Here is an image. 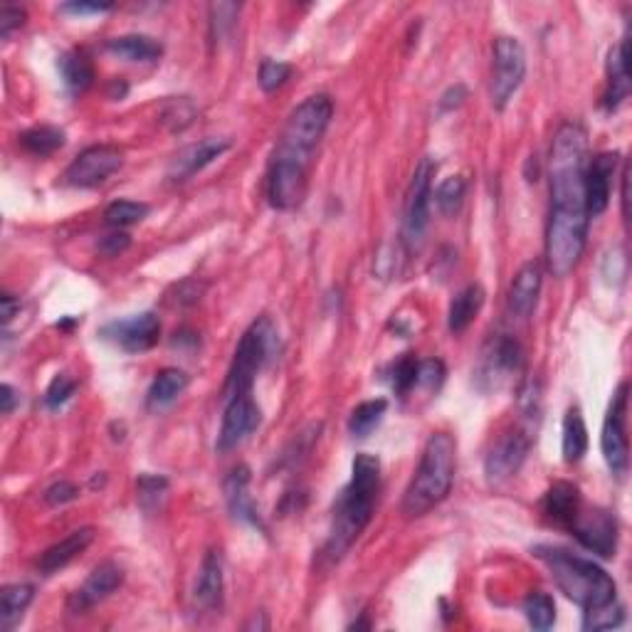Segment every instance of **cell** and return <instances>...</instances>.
I'll return each mask as SVG.
<instances>
[{"label":"cell","instance_id":"cell-1","mask_svg":"<svg viewBox=\"0 0 632 632\" xmlns=\"http://www.w3.org/2000/svg\"><path fill=\"white\" fill-rule=\"evenodd\" d=\"M586 131L568 121L553 136L549 158L551 210L546 225V262L553 277H568L586 250L588 223L586 208Z\"/></svg>","mask_w":632,"mask_h":632},{"label":"cell","instance_id":"cell-2","mask_svg":"<svg viewBox=\"0 0 632 632\" xmlns=\"http://www.w3.org/2000/svg\"><path fill=\"white\" fill-rule=\"evenodd\" d=\"M378 487H381V460L376 455L361 452L351 465L349 487L339 494L334 504V519H331L329 539L324 546L326 561L339 563L363 534L376 507Z\"/></svg>","mask_w":632,"mask_h":632},{"label":"cell","instance_id":"cell-3","mask_svg":"<svg viewBox=\"0 0 632 632\" xmlns=\"http://www.w3.org/2000/svg\"><path fill=\"white\" fill-rule=\"evenodd\" d=\"M534 556L546 563L558 591L566 593V598L581 605L583 610L618 600V586L598 563L558 546H536Z\"/></svg>","mask_w":632,"mask_h":632},{"label":"cell","instance_id":"cell-4","mask_svg":"<svg viewBox=\"0 0 632 632\" xmlns=\"http://www.w3.org/2000/svg\"><path fill=\"white\" fill-rule=\"evenodd\" d=\"M455 437L447 433L430 435L420 457L418 472L408 484L403 497V512L408 516H423L435 509L450 494L455 482Z\"/></svg>","mask_w":632,"mask_h":632},{"label":"cell","instance_id":"cell-5","mask_svg":"<svg viewBox=\"0 0 632 632\" xmlns=\"http://www.w3.org/2000/svg\"><path fill=\"white\" fill-rule=\"evenodd\" d=\"M331 117H334V102H331L329 94H314V97L304 99L289 114L287 126H284L282 136H279V144L272 158L297 163V166L304 168L312 166L314 149L324 139Z\"/></svg>","mask_w":632,"mask_h":632},{"label":"cell","instance_id":"cell-6","mask_svg":"<svg viewBox=\"0 0 632 632\" xmlns=\"http://www.w3.org/2000/svg\"><path fill=\"white\" fill-rule=\"evenodd\" d=\"M279 354V331L270 316H260L242 334L235 349L233 366H230L228 383H225V398L237 393H252L255 378L267 363Z\"/></svg>","mask_w":632,"mask_h":632},{"label":"cell","instance_id":"cell-7","mask_svg":"<svg viewBox=\"0 0 632 632\" xmlns=\"http://www.w3.org/2000/svg\"><path fill=\"white\" fill-rule=\"evenodd\" d=\"M437 171V163L430 156L415 168L413 178H410L408 193H405L403 205V228H400V240H403L405 250L418 252L425 242L430 223V198H433V178Z\"/></svg>","mask_w":632,"mask_h":632},{"label":"cell","instance_id":"cell-8","mask_svg":"<svg viewBox=\"0 0 632 632\" xmlns=\"http://www.w3.org/2000/svg\"><path fill=\"white\" fill-rule=\"evenodd\" d=\"M494 72H492V104L502 112L526 77V50L516 38L502 35L492 45Z\"/></svg>","mask_w":632,"mask_h":632},{"label":"cell","instance_id":"cell-9","mask_svg":"<svg viewBox=\"0 0 632 632\" xmlns=\"http://www.w3.org/2000/svg\"><path fill=\"white\" fill-rule=\"evenodd\" d=\"M628 383H620L615 391L613 403H610L608 415H605L603 433H600V450H603L605 462L610 472L618 479L628 474L630 465V445H628Z\"/></svg>","mask_w":632,"mask_h":632},{"label":"cell","instance_id":"cell-10","mask_svg":"<svg viewBox=\"0 0 632 632\" xmlns=\"http://www.w3.org/2000/svg\"><path fill=\"white\" fill-rule=\"evenodd\" d=\"M124 163V154L117 146H89L67 166L65 183L72 188H97L107 181L112 173H117Z\"/></svg>","mask_w":632,"mask_h":632},{"label":"cell","instance_id":"cell-11","mask_svg":"<svg viewBox=\"0 0 632 632\" xmlns=\"http://www.w3.org/2000/svg\"><path fill=\"white\" fill-rule=\"evenodd\" d=\"M102 339L117 344L126 354H144V351L154 349L161 336V319L154 312H141L126 319L109 321L102 326Z\"/></svg>","mask_w":632,"mask_h":632},{"label":"cell","instance_id":"cell-12","mask_svg":"<svg viewBox=\"0 0 632 632\" xmlns=\"http://www.w3.org/2000/svg\"><path fill=\"white\" fill-rule=\"evenodd\" d=\"M262 423V410L252 393L230 395L218 435V452H230L247 440Z\"/></svg>","mask_w":632,"mask_h":632},{"label":"cell","instance_id":"cell-13","mask_svg":"<svg viewBox=\"0 0 632 632\" xmlns=\"http://www.w3.org/2000/svg\"><path fill=\"white\" fill-rule=\"evenodd\" d=\"M573 536L578 539V544L591 553L610 558L618 551V519L615 514H610L608 509H593V512H578L576 521L571 524Z\"/></svg>","mask_w":632,"mask_h":632},{"label":"cell","instance_id":"cell-14","mask_svg":"<svg viewBox=\"0 0 632 632\" xmlns=\"http://www.w3.org/2000/svg\"><path fill=\"white\" fill-rule=\"evenodd\" d=\"M309 186V168L297 163L272 158L270 173H267V198L277 210H294L302 205Z\"/></svg>","mask_w":632,"mask_h":632},{"label":"cell","instance_id":"cell-15","mask_svg":"<svg viewBox=\"0 0 632 632\" xmlns=\"http://www.w3.org/2000/svg\"><path fill=\"white\" fill-rule=\"evenodd\" d=\"M531 447V433L529 430H514L507 433L497 445L489 450L487 462H484V472H487L489 482H504L512 474H516L524 465L526 455Z\"/></svg>","mask_w":632,"mask_h":632},{"label":"cell","instance_id":"cell-16","mask_svg":"<svg viewBox=\"0 0 632 632\" xmlns=\"http://www.w3.org/2000/svg\"><path fill=\"white\" fill-rule=\"evenodd\" d=\"M618 151H603L586 166V208L591 218H598L610 203L613 178L618 171Z\"/></svg>","mask_w":632,"mask_h":632},{"label":"cell","instance_id":"cell-17","mask_svg":"<svg viewBox=\"0 0 632 632\" xmlns=\"http://www.w3.org/2000/svg\"><path fill=\"white\" fill-rule=\"evenodd\" d=\"M121 583H124V571H121L117 563H102V566L94 568L87 576V581L72 593L67 608H70V613H84V610L94 608L97 603L107 600Z\"/></svg>","mask_w":632,"mask_h":632},{"label":"cell","instance_id":"cell-18","mask_svg":"<svg viewBox=\"0 0 632 632\" xmlns=\"http://www.w3.org/2000/svg\"><path fill=\"white\" fill-rule=\"evenodd\" d=\"M228 149L230 139H203L198 144L186 146V149L173 156L171 166H168V178L173 183L188 181V178L196 176L205 166H210L215 158L223 156Z\"/></svg>","mask_w":632,"mask_h":632},{"label":"cell","instance_id":"cell-19","mask_svg":"<svg viewBox=\"0 0 632 632\" xmlns=\"http://www.w3.org/2000/svg\"><path fill=\"white\" fill-rule=\"evenodd\" d=\"M541 284H544V270L539 262L529 260L526 265H521V270L512 279V287H509V312L516 319H529L539 302Z\"/></svg>","mask_w":632,"mask_h":632},{"label":"cell","instance_id":"cell-20","mask_svg":"<svg viewBox=\"0 0 632 632\" xmlns=\"http://www.w3.org/2000/svg\"><path fill=\"white\" fill-rule=\"evenodd\" d=\"M250 467L247 465H237L228 472L223 482V492H225V502H228L230 514L235 516L237 521H245V524L260 526L265 531V524H262L260 512L255 509L250 497Z\"/></svg>","mask_w":632,"mask_h":632},{"label":"cell","instance_id":"cell-21","mask_svg":"<svg viewBox=\"0 0 632 632\" xmlns=\"http://www.w3.org/2000/svg\"><path fill=\"white\" fill-rule=\"evenodd\" d=\"M630 94V67H628V38H623L608 55V84L603 92V109L615 112Z\"/></svg>","mask_w":632,"mask_h":632},{"label":"cell","instance_id":"cell-22","mask_svg":"<svg viewBox=\"0 0 632 632\" xmlns=\"http://www.w3.org/2000/svg\"><path fill=\"white\" fill-rule=\"evenodd\" d=\"M94 536H97L94 526H82V529L72 531V534H67L65 539L57 541L55 546H50V549L42 553L40 563H38L42 576H52V573L65 568L70 561H75L79 553H84L89 549Z\"/></svg>","mask_w":632,"mask_h":632},{"label":"cell","instance_id":"cell-23","mask_svg":"<svg viewBox=\"0 0 632 632\" xmlns=\"http://www.w3.org/2000/svg\"><path fill=\"white\" fill-rule=\"evenodd\" d=\"M521 366H524V351H521L519 341L504 334L489 346V354L484 356L482 363V376L492 378V381H504V378L519 373Z\"/></svg>","mask_w":632,"mask_h":632},{"label":"cell","instance_id":"cell-24","mask_svg":"<svg viewBox=\"0 0 632 632\" xmlns=\"http://www.w3.org/2000/svg\"><path fill=\"white\" fill-rule=\"evenodd\" d=\"M223 586V558H220V551H208L203 558V566H200L193 598L200 608L215 610L223 603Z\"/></svg>","mask_w":632,"mask_h":632},{"label":"cell","instance_id":"cell-25","mask_svg":"<svg viewBox=\"0 0 632 632\" xmlns=\"http://www.w3.org/2000/svg\"><path fill=\"white\" fill-rule=\"evenodd\" d=\"M541 509H544V514L549 516L553 524L563 526V529H571L578 512H581V492H578L576 484L556 482L549 492H546Z\"/></svg>","mask_w":632,"mask_h":632},{"label":"cell","instance_id":"cell-26","mask_svg":"<svg viewBox=\"0 0 632 632\" xmlns=\"http://www.w3.org/2000/svg\"><path fill=\"white\" fill-rule=\"evenodd\" d=\"M484 297L487 294L479 284H467L462 292H457V297L450 304V312H447V326H450L452 334H462L477 319V314L484 307Z\"/></svg>","mask_w":632,"mask_h":632},{"label":"cell","instance_id":"cell-27","mask_svg":"<svg viewBox=\"0 0 632 632\" xmlns=\"http://www.w3.org/2000/svg\"><path fill=\"white\" fill-rule=\"evenodd\" d=\"M57 70H60L62 82L70 92L82 94L92 87L94 82V65L89 60L87 52L82 50H70V52H62L57 57Z\"/></svg>","mask_w":632,"mask_h":632},{"label":"cell","instance_id":"cell-28","mask_svg":"<svg viewBox=\"0 0 632 632\" xmlns=\"http://www.w3.org/2000/svg\"><path fill=\"white\" fill-rule=\"evenodd\" d=\"M188 376L178 368H163L161 373H156L154 383H151L149 395H146V405L149 410H163L168 405H173L178 400V395L188 388Z\"/></svg>","mask_w":632,"mask_h":632},{"label":"cell","instance_id":"cell-29","mask_svg":"<svg viewBox=\"0 0 632 632\" xmlns=\"http://www.w3.org/2000/svg\"><path fill=\"white\" fill-rule=\"evenodd\" d=\"M563 460L568 465H576L583 460L588 452V428L583 420L581 408H568L566 418H563V437H561Z\"/></svg>","mask_w":632,"mask_h":632},{"label":"cell","instance_id":"cell-30","mask_svg":"<svg viewBox=\"0 0 632 632\" xmlns=\"http://www.w3.org/2000/svg\"><path fill=\"white\" fill-rule=\"evenodd\" d=\"M107 50L129 62H156L163 55V45L151 35H121L107 42Z\"/></svg>","mask_w":632,"mask_h":632},{"label":"cell","instance_id":"cell-31","mask_svg":"<svg viewBox=\"0 0 632 632\" xmlns=\"http://www.w3.org/2000/svg\"><path fill=\"white\" fill-rule=\"evenodd\" d=\"M35 588L30 583H13L3 588V613H0V625L5 632H10L23 620L25 610L33 603Z\"/></svg>","mask_w":632,"mask_h":632},{"label":"cell","instance_id":"cell-32","mask_svg":"<svg viewBox=\"0 0 632 632\" xmlns=\"http://www.w3.org/2000/svg\"><path fill=\"white\" fill-rule=\"evenodd\" d=\"M386 410H388L386 398L366 400V403L356 405L354 413H351V418H349V433L354 437H368L373 430L378 428V425H381Z\"/></svg>","mask_w":632,"mask_h":632},{"label":"cell","instance_id":"cell-33","mask_svg":"<svg viewBox=\"0 0 632 632\" xmlns=\"http://www.w3.org/2000/svg\"><path fill=\"white\" fill-rule=\"evenodd\" d=\"M20 144L33 156H50L65 146V131L57 126H35L20 134Z\"/></svg>","mask_w":632,"mask_h":632},{"label":"cell","instance_id":"cell-34","mask_svg":"<svg viewBox=\"0 0 632 632\" xmlns=\"http://www.w3.org/2000/svg\"><path fill=\"white\" fill-rule=\"evenodd\" d=\"M524 613L534 630H551L553 623H556V605H553V598L549 593H531L529 598L524 600Z\"/></svg>","mask_w":632,"mask_h":632},{"label":"cell","instance_id":"cell-35","mask_svg":"<svg viewBox=\"0 0 632 632\" xmlns=\"http://www.w3.org/2000/svg\"><path fill=\"white\" fill-rule=\"evenodd\" d=\"M625 623V608L618 600H610V603L598 605V608L586 610L583 615V630H615Z\"/></svg>","mask_w":632,"mask_h":632},{"label":"cell","instance_id":"cell-36","mask_svg":"<svg viewBox=\"0 0 632 632\" xmlns=\"http://www.w3.org/2000/svg\"><path fill=\"white\" fill-rule=\"evenodd\" d=\"M149 210V205L139 203V200H114L107 208V213H104V220H107V225H112V228L121 230L129 228V225L141 223V220L149 215Z\"/></svg>","mask_w":632,"mask_h":632},{"label":"cell","instance_id":"cell-37","mask_svg":"<svg viewBox=\"0 0 632 632\" xmlns=\"http://www.w3.org/2000/svg\"><path fill=\"white\" fill-rule=\"evenodd\" d=\"M465 191H467V183L462 181L460 176H450L435 188V203L437 208L442 210L445 215H452L460 210L462 200H465Z\"/></svg>","mask_w":632,"mask_h":632},{"label":"cell","instance_id":"cell-38","mask_svg":"<svg viewBox=\"0 0 632 632\" xmlns=\"http://www.w3.org/2000/svg\"><path fill=\"white\" fill-rule=\"evenodd\" d=\"M136 489H139V504L146 512H154V509L161 504V499L166 497L168 492V479L161 477V474H144L136 482Z\"/></svg>","mask_w":632,"mask_h":632},{"label":"cell","instance_id":"cell-39","mask_svg":"<svg viewBox=\"0 0 632 632\" xmlns=\"http://www.w3.org/2000/svg\"><path fill=\"white\" fill-rule=\"evenodd\" d=\"M418 363L420 361L413 354H405L393 366V388L400 398L408 395L415 386H418Z\"/></svg>","mask_w":632,"mask_h":632},{"label":"cell","instance_id":"cell-40","mask_svg":"<svg viewBox=\"0 0 632 632\" xmlns=\"http://www.w3.org/2000/svg\"><path fill=\"white\" fill-rule=\"evenodd\" d=\"M240 5L235 3H213L210 5V30H213L215 40H223L225 35L233 30Z\"/></svg>","mask_w":632,"mask_h":632},{"label":"cell","instance_id":"cell-41","mask_svg":"<svg viewBox=\"0 0 632 632\" xmlns=\"http://www.w3.org/2000/svg\"><path fill=\"white\" fill-rule=\"evenodd\" d=\"M292 77V67L282 60H265L260 65V75H257V82L265 92H277L279 87L287 84V79Z\"/></svg>","mask_w":632,"mask_h":632},{"label":"cell","instance_id":"cell-42","mask_svg":"<svg viewBox=\"0 0 632 632\" xmlns=\"http://www.w3.org/2000/svg\"><path fill=\"white\" fill-rule=\"evenodd\" d=\"M75 391H77V383L72 381V378H67L65 373H60V376L52 378V383H50V386H47L45 405L50 410L62 408V405H65L67 400L72 398V395H75Z\"/></svg>","mask_w":632,"mask_h":632},{"label":"cell","instance_id":"cell-43","mask_svg":"<svg viewBox=\"0 0 632 632\" xmlns=\"http://www.w3.org/2000/svg\"><path fill=\"white\" fill-rule=\"evenodd\" d=\"M445 363L440 358H428V361L418 363V386L428 388V391H440L445 383Z\"/></svg>","mask_w":632,"mask_h":632},{"label":"cell","instance_id":"cell-44","mask_svg":"<svg viewBox=\"0 0 632 632\" xmlns=\"http://www.w3.org/2000/svg\"><path fill=\"white\" fill-rule=\"evenodd\" d=\"M77 497H79L77 484L67 482V479H60V482L50 484V487L45 489V502L50 504V507H62V504L75 502Z\"/></svg>","mask_w":632,"mask_h":632},{"label":"cell","instance_id":"cell-45","mask_svg":"<svg viewBox=\"0 0 632 632\" xmlns=\"http://www.w3.org/2000/svg\"><path fill=\"white\" fill-rule=\"evenodd\" d=\"M23 23H25V10L23 8L5 5V8L0 10V35H3V40L10 38V33H13V30H18Z\"/></svg>","mask_w":632,"mask_h":632},{"label":"cell","instance_id":"cell-46","mask_svg":"<svg viewBox=\"0 0 632 632\" xmlns=\"http://www.w3.org/2000/svg\"><path fill=\"white\" fill-rule=\"evenodd\" d=\"M129 245H131V237L126 235V233H121V230H117V233L104 235L102 240H99V252H102V255H107V257H117Z\"/></svg>","mask_w":632,"mask_h":632},{"label":"cell","instance_id":"cell-47","mask_svg":"<svg viewBox=\"0 0 632 632\" xmlns=\"http://www.w3.org/2000/svg\"><path fill=\"white\" fill-rule=\"evenodd\" d=\"M186 104V99H178V102H171L168 107H171V112H163V121H166L168 126H171L173 131H181L186 129L188 124H191L193 117H196V112H188L183 114L181 107Z\"/></svg>","mask_w":632,"mask_h":632},{"label":"cell","instance_id":"cell-48","mask_svg":"<svg viewBox=\"0 0 632 632\" xmlns=\"http://www.w3.org/2000/svg\"><path fill=\"white\" fill-rule=\"evenodd\" d=\"M465 99H467V89L462 87V84H455V87H450L445 94H442L440 109L442 112H452V109L462 107V102H465Z\"/></svg>","mask_w":632,"mask_h":632},{"label":"cell","instance_id":"cell-49","mask_svg":"<svg viewBox=\"0 0 632 632\" xmlns=\"http://www.w3.org/2000/svg\"><path fill=\"white\" fill-rule=\"evenodd\" d=\"M112 3H65L62 5V13H72V15H87V13H107L112 10Z\"/></svg>","mask_w":632,"mask_h":632},{"label":"cell","instance_id":"cell-50","mask_svg":"<svg viewBox=\"0 0 632 632\" xmlns=\"http://www.w3.org/2000/svg\"><path fill=\"white\" fill-rule=\"evenodd\" d=\"M18 400V393H15V388L10 386V383H3V386H0V410H3V415L13 413Z\"/></svg>","mask_w":632,"mask_h":632},{"label":"cell","instance_id":"cell-51","mask_svg":"<svg viewBox=\"0 0 632 632\" xmlns=\"http://www.w3.org/2000/svg\"><path fill=\"white\" fill-rule=\"evenodd\" d=\"M0 307H3V324H10V319H13L15 312L20 309V299H15L13 294L5 292L3 297H0Z\"/></svg>","mask_w":632,"mask_h":632},{"label":"cell","instance_id":"cell-52","mask_svg":"<svg viewBox=\"0 0 632 632\" xmlns=\"http://www.w3.org/2000/svg\"><path fill=\"white\" fill-rule=\"evenodd\" d=\"M628 183H630V166H625V168H623V215H625V220H628V215H630Z\"/></svg>","mask_w":632,"mask_h":632}]
</instances>
